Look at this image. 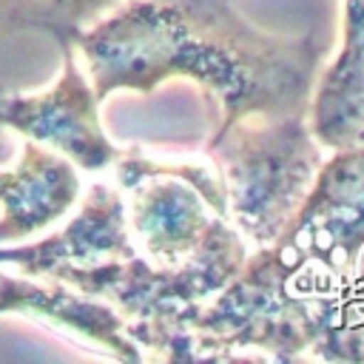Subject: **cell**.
<instances>
[{
    "instance_id": "1",
    "label": "cell",
    "mask_w": 364,
    "mask_h": 364,
    "mask_svg": "<svg viewBox=\"0 0 364 364\" xmlns=\"http://www.w3.org/2000/svg\"><path fill=\"white\" fill-rule=\"evenodd\" d=\"M74 48L100 102L114 91L154 94L168 80H193L210 134L245 117L307 114L321 63L313 34L262 31L233 0H125Z\"/></svg>"
},
{
    "instance_id": "2",
    "label": "cell",
    "mask_w": 364,
    "mask_h": 364,
    "mask_svg": "<svg viewBox=\"0 0 364 364\" xmlns=\"http://www.w3.org/2000/svg\"><path fill=\"white\" fill-rule=\"evenodd\" d=\"M324 148L307 114L245 117L208 136V156L228 196V222L253 245H270L307 196Z\"/></svg>"
},
{
    "instance_id": "3",
    "label": "cell",
    "mask_w": 364,
    "mask_h": 364,
    "mask_svg": "<svg viewBox=\"0 0 364 364\" xmlns=\"http://www.w3.org/2000/svg\"><path fill=\"white\" fill-rule=\"evenodd\" d=\"M122 191H131L125 219L136 253L151 264L182 262L213 216L228 219V196L216 171L202 162H162L139 148L114 165Z\"/></svg>"
},
{
    "instance_id": "4",
    "label": "cell",
    "mask_w": 364,
    "mask_h": 364,
    "mask_svg": "<svg viewBox=\"0 0 364 364\" xmlns=\"http://www.w3.org/2000/svg\"><path fill=\"white\" fill-rule=\"evenodd\" d=\"M287 267L344 282L364 253V145L338 148L321 162L307 196L267 245Z\"/></svg>"
},
{
    "instance_id": "5",
    "label": "cell",
    "mask_w": 364,
    "mask_h": 364,
    "mask_svg": "<svg viewBox=\"0 0 364 364\" xmlns=\"http://www.w3.org/2000/svg\"><path fill=\"white\" fill-rule=\"evenodd\" d=\"M0 125L68 156L80 171L117 165L128 148L108 139L100 122V97L77 63V48H63L57 82L40 94H0Z\"/></svg>"
},
{
    "instance_id": "6",
    "label": "cell",
    "mask_w": 364,
    "mask_h": 364,
    "mask_svg": "<svg viewBox=\"0 0 364 364\" xmlns=\"http://www.w3.org/2000/svg\"><path fill=\"white\" fill-rule=\"evenodd\" d=\"M136 256V245L125 219L122 188L94 182L80 205L57 233L20 247H0V264L17 267L23 276L46 279L60 267H91L108 259Z\"/></svg>"
},
{
    "instance_id": "7",
    "label": "cell",
    "mask_w": 364,
    "mask_h": 364,
    "mask_svg": "<svg viewBox=\"0 0 364 364\" xmlns=\"http://www.w3.org/2000/svg\"><path fill=\"white\" fill-rule=\"evenodd\" d=\"M77 199V165L60 151L26 139L17 165L0 171V245L51 228L74 208Z\"/></svg>"
},
{
    "instance_id": "8",
    "label": "cell",
    "mask_w": 364,
    "mask_h": 364,
    "mask_svg": "<svg viewBox=\"0 0 364 364\" xmlns=\"http://www.w3.org/2000/svg\"><path fill=\"white\" fill-rule=\"evenodd\" d=\"M307 125L327 151L364 145V0H341V46L313 82Z\"/></svg>"
},
{
    "instance_id": "9",
    "label": "cell",
    "mask_w": 364,
    "mask_h": 364,
    "mask_svg": "<svg viewBox=\"0 0 364 364\" xmlns=\"http://www.w3.org/2000/svg\"><path fill=\"white\" fill-rule=\"evenodd\" d=\"M0 307L3 313H20L74 330L122 361H145V353L125 333V316L105 299H94L65 282L0 273Z\"/></svg>"
},
{
    "instance_id": "10",
    "label": "cell",
    "mask_w": 364,
    "mask_h": 364,
    "mask_svg": "<svg viewBox=\"0 0 364 364\" xmlns=\"http://www.w3.org/2000/svg\"><path fill=\"white\" fill-rule=\"evenodd\" d=\"M125 0H0V31H46L60 51Z\"/></svg>"
},
{
    "instance_id": "11",
    "label": "cell",
    "mask_w": 364,
    "mask_h": 364,
    "mask_svg": "<svg viewBox=\"0 0 364 364\" xmlns=\"http://www.w3.org/2000/svg\"><path fill=\"white\" fill-rule=\"evenodd\" d=\"M0 313H3V307H0Z\"/></svg>"
}]
</instances>
